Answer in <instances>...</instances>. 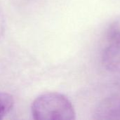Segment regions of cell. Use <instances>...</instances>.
Returning a JSON list of instances; mask_svg holds the SVG:
<instances>
[{
	"label": "cell",
	"mask_w": 120,
	"mask_h": 120,
	"mask_svg": "<svg viewBox=\"0 0 120 120\" xmlns=\"http://www.w3.org/2000/svg\"><path fill=\"white\" fill-rule=\"evenodd\" d=\"M96 120H120V97H110L103 100L95 112Z\"/></svg>",
	"instance_id": "cell-3"
},
{
	"label": "cell",
	"mask_w": 120,
	"mask_h": 120,
	"mask_svg": "<svg viewBox=\"0 0 120 120\" xmlns=\"http://www.w3.org/2000/svg\"><path fill=\"white\" fill-rule=\"evenodd\" d=\"M6 30V20L5 17L0 9V40L4 37Z\"/></svg>",
	"instance_id": "cell-5"
},
{
	"label": "cell",
	"mask_w": 120,
	"mask_h": 120,
	"mask_svg": "<svg viewBox=\"0 0 120 120\" xmlns=\"http://www.w3.org/2000/svg\"><path fill=\"white\" fill-rule=\"evenodd\" d=\"M31 112L36 120H73L76 115L71 101L57 92L44 93L36 98Z\"/></svg>",
	"instance_id": "cell-1"
},
{
	"label": "cell",
	"mask_w": 120,
	"mask_h": 120,
	"mask_svg": "<svg viewBox=\"0 0 120 120\" xmlns=\"http://www.w3.org/2000/svg\"><path fill=\"white\" fill-rule=\"evenodd\" d=\"M14 99L6 92H0V120L4 119L13 109Z\"/></svg>",
	"instance_id": "cell-4"
},
{
	"label": "cell",
	"mask_w": 120,
	"mask_h": 120,
	"mask_svg": "<svg viewBox=\"0 0 120 120\" xmlns=\"http://www.w3.org/2000/svg\"><path fill=\"white\" fill-rule=\"evenodd\" d=\"M101 59L108 70L120 72V17L108 26Z\"/></svg>",
	"instance_id": "cell-2"
}]
</instances>
